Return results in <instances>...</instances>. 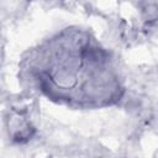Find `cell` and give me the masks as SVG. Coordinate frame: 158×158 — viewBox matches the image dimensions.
Masks as SVG:
<instances>
[{
    "instance_id": "1",
    "label": "cell",
    "mask_w": 158,
    "mask_h": 158,
    "mask_svg": "<svg viewBox=\"0 0 158 158\" xmlns=\"http://www.w3.org/2000/svg\"><path fill=\"white\" fill-rule=\"evenodd\" d=\"M32 73L52 100L77 106H101L120 98L118 78L105 49L81 31H64L33 58Z\"/></svg>"
}]
</instances>
